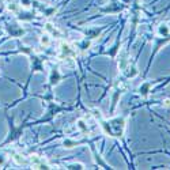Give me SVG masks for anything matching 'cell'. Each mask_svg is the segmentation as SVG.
Listing matches in <instances>:
<instances>
[{
	"label": "cell",
	"mask_w": 170,
	"mask_h": 170,
	"mask_svg": "<svg viewBox=\"0 0 170 170\" xmlns=\"http://www.w3.org/2000/svg\"><path fill=\"white\" fill-rule=\"evenodd\" d=\"M76 127L80 129V131L87 132V124H86L83 120H78V121H76Z\"/></svg>",
	"instance_id": "obj_9"
},
{
	"label": "cell",
	"mask_w": 170,
	"mask_h": 170,
	"mask_svg": "<svg viewBox=\"0 0 170 170\" xmlns=\"http://www.w3.org/2000/svg\"><path fill=\"white\" fill-rule=\"evenodd\" d=\"M23 3H25V4H23V6H25V7H29V6H30V3H29V0H23Z\"/></svg>",
	"instance_id": "obj_14"
},
{
	"label": "cell",
	"mask_w": 170,
	"mask_h": 170,
	"mask_svg": "<svg viewBox=\"0 0 170 170\" xmlns=\"http://www.w3.org/2000/svg\"><path fill=\"white\" fill-rule=\"evenodd\" d=\"M14 161L16 162L18 165H22V163H25V159L22 158V157L19 155V154H15V155H14Z\"/></svg>",
	"instance_id": "obj_12"
},
{
	"label": "cell",
	"mask_w": 170,
	"mask_h": 170,
	"mask_svg": "<svg viewBox=\"0 0 170 170\" xmlns=\"http://www.w3.org/2000/svg\"><path fill=\"white\" fill-rule=\"evenodd\" d=\"M8 10H11V11H16V6H15V3L8 4Z\"/></svg>",
	"instance_id": "obj_13"
},
{
	"label": "cell",
	"mask_w": 170,
	"mask_h": 170,
	"mask_svg": "<svg viewBox=\"0 0 170 170\" xmlns=\"http://www.w3.org/2000/svg\"><path fill=\"white\" fill-rule=\"evenodd\" d=\"M40 42H41V45H44V46H48V45L50 44V35L44 34L41 38H40Z\"/></svg>",
	"instance_id": "obj_7"
},
{
	"label": "cell",
	"mask_w": 170,
	"mask_h": 170,
	"mask_svg": "<svg viewBox=\"0 0 170 170\" xmlns=\"http://www.w3.org/2000/svg\"><path fill=\"white\" fill-rule=\"evenodd\" d=\"M139 90H140V94H142V95H144V97H146L147 94H148L150 85H148V83H143V85L140 86V88H139Z\"/></svg>",
	"instance_id": "obj_8"
},
{
	"label": "cell",
	"mask_w": 170,
	"mask_h": 170,
	"mask_svg": "<svg viewBox=\"0 0 170 170\" xmlns=\"http://www.w3.org/2000/svg\"><path fill=\"white\" fill-rule=\"evenodd\" d=\"M73 56H75L73 49L68 44L63 42V44H61V55H60V57H61V59H64V60H72Z\"/></svg>",
	"instance_id": "obj_2"
},
{
	"label": "cell",
	"mask_w": 170,
	"mask_h": 170,
	"mask_svg": "<svg viewBox=\"0 0 170 170\" xmlns=\"http://www.w3.org/2000/svg\"><path fill=\"white\" fill-rule=\"evenodd\" d=\"M158 34L161 35V37H167V35L170 34L169 26H167L166 23H161V25L158 26Z\"/></svg>",
	"instance_id": "obj_5"
},
{
	"label": "cell",
	"mask_w": 170,
	"mask_h": 170,
	"mask_svg": "<svg viewBox=\"0 0 170 170\" xmlns=\"http://www.w3.org/2000/svg\"><path fill=\"white\" fill-rule=\"evenodd\" d=\"M45 30H46V31L49 33L52 37H56V38H60V37H61V31H60V30L57 29L56 26H53L50 22H48V23L45 25Z\"/></svg>",
	"instance_id": "obj_3"
},
{
	"label": "cell",
	"mask_w": 170,
	"mask_h": 170,
	"mask_svg": "<svg viewBox=\"0 0 170 170\" xmlns=\"http://www.w3.org/2000/svg\"><path fill=\"white\" fill-rule=\"evenodd\" d=\"M49 80H50V85H52V86L57 85V83L60 82V72H59V71H57V70H53L52 72H50Z\"/></svg>",
	"instance_id": "obj_4"
},
{
	"label": "cell",
	"mask_w": 170,
	"mask_h": 170,
	"mask_svg": "<svg viewBox=\"0 0 170 170\" xmlns=\"http://www.w3.org/2000/svg\"><path fill=\"white\" fill-rule=\"evenodd\" d=\"M4 161H6V158H4V157H1V158H0V166L4 163Z\"/></svg>",
	"instance_id": "obj_15"
},
{
	"label": "cell",
	"mask_w": 170,
	"mask_h": 170,
	"mask_svg": "<svg viewBox=\"0 0 170 170\" xmlns=\"http://www.w3.org/2000/svg\"><path fill=\"white\" fill-rule=\"evenodd\" d=\"M165 105H166V106H170V101L166 100V101H165Z\"/></svg>",
	"instance_id": "obj_16"
},
{
	"label": "cell",
	"mask_w": 170,
	"mask_h": 170,
	"mask_svg": "<svg viewBox=\"0 0 170 170\" xmlns=\"http://www.w3.org/2000/svg\"><path fill=\"white\" fill-rule=\"evenodd\" d=\"M67 169H85L83 163H70L67 166Z\"/></svg>",
	"instance_id": "obj_11"
},
{
	"label": "cell",
	"mask_w": 170,
	"mask_h": 170,
	"mask_svg": "<svg viewBox=\"0 0 170 170\" xmlns=\"http://www.w3.org/2000/svg\"><path fill=\"white\" fill-rule=\"evenodd\" d=\"M102 129L106 135L112 138H121L125 129V118L124 117H115L112 120H102Z\"/></svg>",
	"instance_id": "obj_1"
},
{
	"label": "cell",
	"mask_w": 170,
	"mask_h": 170,
	"mask_svg": "<svg viewBox=\"0 0 170 170\" xmlns=\"http://www.w3.org/2000/svg\"><path fill=\"white\" fill-rule=\"evenodd\" d=\"M63 146H64V148H73V147H76L78 146V143L76 142H73V140H71V139H65L64 142H63Z\"/></svg>",
	"instance_id": "obj_6"
},
{
	"label": "cell",
	"mask_w": 170,
	"mask_h": 170,
	"mask_svg": "<svg viewBox=\"0 0 170 170\" xmlns=\"http://www.w3.org/2000/svg\"><path fill=\"white\" fill-rule=\"evenodd\" d=\"M90 45H91V42L87 41V40H85V41H82V42H78V46H80V49H88Z\"/></svg>",
	"instance_id": "obj_10"
}]
</instances>
